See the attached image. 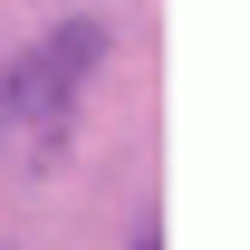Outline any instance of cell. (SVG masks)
Here are the masks:
<instances>
[{
  "mask_svg": "<svg viewBox=\"0 0 250 250\" xmlns=\"http://www.w3.org/2000/svg\"><path fill=\"white\" fill-rule=\"evenodd\" d=\"M96 67H106V29H96V20L39 29L20 58H0V125L39 135V154H48V145L67 135V116H77V96H87Z\"/></svg>",
  "mask_w": 250,
  "mask_h": 250,
  "instance_id": "obj_1",
  "label": "cell"
},
{
  "mask_svg": "<svg viewBox=\"0 0 250 250\" xmlns=\"http://www.w3.org/2000/svg\"><path fill=\"white\" fill-rule=\"evenodd\" d=\"M125 250H164V231H154V221H145V231H135V241H125Z\"/></svg>",
  "mask_w": 250,
  "mask_h": 250,
  "instance_id": "obj_2",
  "label": "cell"
}]
</instances>
